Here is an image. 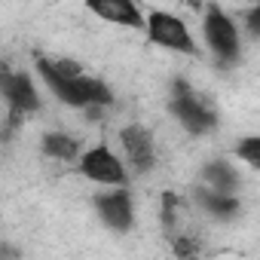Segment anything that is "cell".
<instances>
[{
	"label": "cell",
	"instance_id": "obj_11",
	"mask_svg": "<svg viewBox=\"0 0 260 260\" xmlns=\"http://www.w3.org/2000/svg\"><path fill=\"white\" fill-rule=\"evenodd\" d=\"M205 181H208L211 190L220 193V196H233V190H236V184H239L236 172H233L226 162H208V166H205Z\"/></svg>",
	"mask_w": 260,
	"mask_h": 260
},
{
	"label": "cell",
	"instance_id": "obj_1",
	"mask_svg": "<svg viewBox=\"0 0 260 260\" xmlns=\"http://www.w3.org/2000/svg\"><path fill=\"white\" fill-rule=\"evenodd\" d=\"M37 71L46 80V86L74 107H104L113 101L110 89L92 77H83L77 64L71 61H49V58H37Z\"/></svg>",
	"mask_w": 260,
	"mask_h": 260
},
{
	"label": "cell",
	"instance_id": "obj_5",
	"mask_svg": "<svg viewBox=\"0 0 260 260\" xmlns=\"http://www.w3.org/2000/svg\"><path fill=\"white\" fill-rule=\"evenodd\" d=\"M80 172L89 178V181H98V184H110V187H119L125 184V172H122V162L104 147H92L83 159H80Z\"/></svg>",
	"mask_w": 260,
	"mask_h": 260
},
{
	"label": "cell",
	"instance_id": "obj_8",
	"mask_svg": "<svg viewBox=\"0 0 260 260\" xmlns=\"http://www.w3.org/2000/svg\"><path fill=\"white\" fill-rule=\"evenodd\" d=\"M98 211L104 217V223L110 230H128L132 226V199H128L125 190H113V193H104L98 196Z\"/></svg>",
	"mask_w": 260,
	"mask_h": 260
},
{
	"label": "cell",
	"instance_id": "obj_3",
	"mask_svg": "<svg viewBox=\"0 0 260 260\" xmlns=\"http://www.w3.org/2000/svg\"><path fill=\"white\" fill-rule=\"evenodd\" d=\"M147 34L156 46H166V49H175V52H196V43L187 31V25L172 16V13H150L147 16Z\"/></svg>",
	"mask_w": 260,
	"mask_h": 260
},
{
	"label": "cell",
	"instance_id": "obj_14",
	"mask_svg": "<svg viewBox=\"0 0 260 260\" xmlns=\"http://www.w3.org/2000/svg\"><path fill=\"white\" fill-rule=\"evenodd\" d=\"M245 25H248V31H251V34H257V37H260V7H254V10L245 16Z\"/></svg>",
	"mask_w": 260,
	"mask_h": 260
},
{
	"label": "cell",
	"instance_id": "obj_4",
	"mask_svg": "<svg viewBox=\"0 0 260 260\" xmlns=\"http://www.w3.org/2000/svg\"><path fill=\"white\" fill-rule=\"evenodd\" d=\"M205 40L217 58H223V61L239 58V31H236L233 19L226 13H220V7H208V13H205Z\"/></svg>",
	"mask_w": 260,
	"mask_h": 260
},
{
	"label": "cell",
	"instance_id": "obj_15",
	"mask_svg": "<svg viewBox=\"0 0 260 260\" xmlns=\"http://www.w3.org/2000/svg\"><path fill=\"white\" fill-rule=\"evenodd\" d=\"M175 251H178L181 257H187V254H193V251H196V245H193L190 239H178V248H175Z\"/></svg>",
	"mask_w": 260,
	"mask_h": 260
},
{
	"label": "cell",
	"instance_id": "obj_9",
	"mask_svg": "<svg viewBox=\"0 0 260 260\" xmlns=\"http://www.w3.org/2000/svg\"><path fill=\"white\" fill-rule=\"evenodd\" d=\"M89 10H92L95 16L113 22V25H128V28H141V25H147V22L141 19L138 7L128 4V0H92Z\"/></svg>",
	"mask_w": 260,
	"mask_h": 260
},
{
	"label": "cell",
	"instance_id": "obj_12",
	"mask_svg": "<svg viewBox=\"0 0 260 260\" xmlns=\"http://www.w3.org/2000/svg\"><path fill=\"white\" fill-rule=\"evenodd\" d=\"M43 150H46L49 156H55V159H74V156L80 153V144H77L74 138H68V135L52 132V135L43 138Z\"/></svg>",
	"mask_w": 260,
	"mask_h": 260
},
{
	"label": "cell",
	"instance_id": "obj_2",
	"mask_svg": "<svg viewBox=\"0 0 260 260\" xmlns=\"http://www.w3.org/2000/svg\"><path fill=\"white\" fill-rule=\"evenodd\" d=\"M172 113L181 119V125L187 132H208L214 128V110L202 104V98L187 86V83H175V95H172Z\"/></svg>",
	"mask_w": 260,
	"mask_h": 260
},
{
	"label": "cell",
	"instance_id": "obj_13",
	"mask_svg": "<svg viewBox=\"0 0 260 260\" xmlns=\"http://www.w3.org/2000/svg\"><path fill=\"white\" fill-rule=\"evenodd\" d=\"M236 153H239L248 166L260 169V138H242L239 147H236Z\"/></svg>",
	"mask_w": 260,
	"mask_h": 260
},
{
	"label": "cell",
	"instance_id": "obj_10",
	"mask_svg": "<svg viewBox=\"0 0 260 260\" xmlns=\"http://www.w3.org/2000/svg\"><path fill=\"white\" fill-rule=\"evenodd\" d=\"M196 196H199L202 208H205L208 214L220 217V220H230V217L239 214V202H236L233 196H220V193H214V190H199Z\"/></svg>",
	"mask_w": 260,
	"mask_h": 260
},
{
	"label": "cell",
	"instance_id": "obj_6",
	"mask_svg": "<svg viewBox=\"0 0 260 260\" xmlns=\"http://www.w3.org/2000/svg\"><path fill=\"white\" fill-rule=\"evenodd\" d=\"M4 98L10 104V113L13 116H22V113H31L37 110L40 98H37V89L31 83L28 74H16V71H4Z\"/></svg>",
	"mask_w": 260,
	"mask_h": 260
},
{
	"label": "cell",
	"instance_id": "obj_7",
	"mask_svg": "<svg viewBox=\"0 0 260 260\" xmlns=\"http://www.w3.org/2000/svg\"><path fill=\"white\" fill-rule=\"evenodd\" d=\"M119 138H122L128 162H132L138 172H147L153 166V138H150V132L144 125H125L119 132Z\"/></svg>",
	"mask_w": 260,
	"mask_h": 260
}]
</instances>
